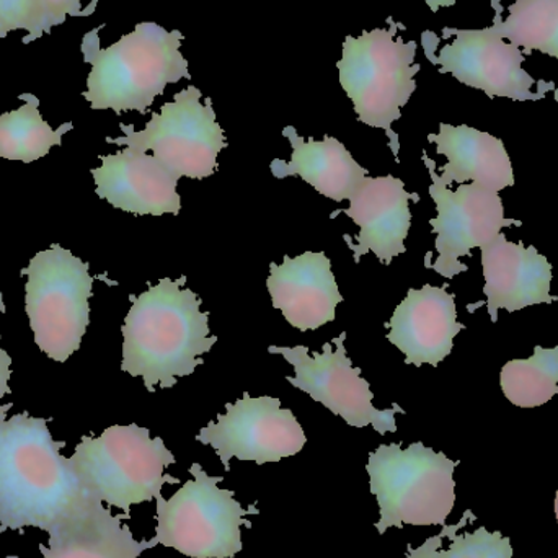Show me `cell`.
I'll return each instance as SVG.
<instances>
[{
    "mask_svg": "<svg viewBox=\"0 0 558 558\" xmlns=\"http://www.w3.org/2000/svg\"><path fill=\"white\" fill-rule=\"evenodd\" d=\"M185 277L163 278L150 286L124 318L121 369L143 377L149 392L170 389L177 377L190 376L203 364L218 338L209 337L208 312H202L196 292L182 289Z\"/></svg>",
    "mask_w": 558,
    "mask_h": 558,
    "instance_id": "obj_1",
    "label": "cell"
},
{
    "mask_svg": "<svg viewBox=\"0 0 558 558\" xmlns=\"http://www.w3.org/2000/svg\"><path fill=\"white\" fill-rule=\"evenodd\" d=\"M62 448L45 418L19 413L0 422V534L48 533L84 494Z\"/></svg>",
    "mask_w": 558,
    "mask_h": 558,
    "instance_id": "obj_2",
    "label": "cell"
},
{
    "mask_svg": "<svg viewBox=\"0 0 558 558\" xmlns=\"http://www.w3.org/2000/svg\"><path fill=\"white\" fill-rule=\"evenodd\" d=\"M100 29H92L82 41L84 61L92 65L82 97L92 110L144 114L167 85L192 78L189 61L180 52L183 35L179 29L167 32L154 22L137 23L130 35L108 48L100 46Z\"/></svg>",
    "mask_w": 558,
    "mask_h": 558,
    "instance_id": "obj_3",
    "label": "cell"
},
{
    "mask_svg": "<svg viewBox=\"0 0 558 558\" xmlns=\"http://www.w3.org/2000/svg\"><path fill=\"white\" fill-rule=\"evenodd\" d=\"M69 462L82 488L128 517L131 507L154 500L163 485L180 482L166 474L175 456L162 438H150L149 429L136 423L110 426L98 438L84 436Z\"/></svg>",
    "mask_w": 558,
    "mask_h": 558,
    "instance_id": "obj_4",
    "label": "cell"
},
{
    "mask_svg": "<svg viewBox=\"0 0 558 558\" xmlns=\"http://www.w3.org/2000/svg\"><path fill=\"white\" fill-rule=\"evenodd\" d=\"M389 28L348 35L343 41V58L337 62L340 84L351 98L357 120L371 128L386 131L390 149L399 160V136L392 131L400 120V108L409 104L416 90L415 75L422 65L415 64L418 43L403 41L397 29L402 23L387 19Z\"/></svg>",
    "mask_w": 558,
    "mask_h": 558,
    "instance_id": "obj_5",
    "label": "cell"
},
{
    "mask_svg": "<svg viewBox=\"0 0 558 558\" xmlns=\"http://www.w3.org/2000/svg\"><path fill=\"white\" fill-rule=\"evenodd\" d=\"M459 461L413 442L410 448L383 445L367 462L371 494L376 495L380 520L377 533L389 527L446 526L456 504L454 471Z\"/></svg>",
    "mask_w": 558,
    "mask_h": 558,
    "instance_id": "obj_6",
    "label": "cell"
},
{
    "mask_svg": "<svg viewBox=\"0 0 558 558\" xmlns=\"http://www.w3.org/2000/svg\"><path fill=\"white\" fill-rule=\"evenodd\" d=\"M190 474L193 481L170 500L156 498L157 543L190 558H234L244 549L241 527H252L244 518L260 510H245L234 492L218 487L225 477H211L196 462Z\"/></svg>",
    "mask_w": 558,
    "mask_h": 558,
    "instance_id": "obj_7",
    "label": "cell"
},
{
    "mask_svg": "<svg viewBox=\"0 0 558 558\" xmlns=\"http://www.w3.org/2000/svg\"><path fill=\"white\" fill-rule=\"evenodd\" d=\"M26 274L25 308L39 350L65 363L81 348L90 324L88 265L61 245L38 252Z\"/></svg>",
    "mask_w": 558,
    "mask_h": 558,
    "instance_id": "obj_8",
    "label": "cell"
},
{
    "mask_svg": "<svg viewBox=\"0 0 558 558\" xmlns=\"http://www.w3.org/2000/svg\"><path fill=\"white\" fill-rule=\"evenodd\" d=\"M202 90L190 85L153 113L143 131L120 124L124 136L107 143L133 149L153 150L154 157L179 179H208L218 170V156L228 147L225 131L216 120L211 98L202 104Z\"/></svg>",
    "mask_w": 558,
    "mask_h": 558,
    "instance_id": "obj_9",
    "label": "cell"
},
{
    "mask_svg": "<svg viewBox=\"0 0 558 558\" xmlns=\"http://www.w3.org/2000/svg\"><path fill=\"white\" fill-rule=\"evenodd\" d=\"M347 333H341L331 343L324 344V351L314 356L308 348L270 347L268 351L281 354L294 367L295 376L286 377L289 384L304 390L315 402L354 428L373 426L379 435L396 433V413H405L399 405L387 410H377L373 405L374 393L369 383L361 377V369L351 364L344 348Z\"/></svg>",
    "mask_w": 558,
    "mask_h": 558,
    "instance_id": "obj_10",
    "label": "cell"
},
{
    "mask_svg": "<svg viewBox=\"0 0 558 558\" xmlns=\"http://www.w3.org/2000/svg\"><path fill=\"white\" fill-rule=\"evenodd\" d=\"M196 441L213 446L226 471L231 459L264 465L299 454L307 438L301 423L277 397H251L247 392L235 403L226 405L218 422L209 423Z\"/></svg>",
    "mask_w": 558,
    "mask_h": 558,
    "instance_id": "obj_11",
    "label": "cell"
},
{
    "mask_svg": "<svg viewBox=\"0 0 558 558\" xmlns=\"http://www.w3.org/2000/svg\"><path fill=\"white\" fill-rule=\"evenodd\" d=\"M423 162L428 167L433 180L429 195L438 209V216L429 221L433 234H436L435 247L439 254L432 268L441 277L452 279L468 271L459 258L471 257L472 248L487 247L497 239L501 229L521 226L523 222L505 218L504 202L494 190L471 183L451 192L439 180L435 160L423 154Z\"/></svg>",
    "mask_w": 558,
    "mask_h": 558,
    "instance_id": "obj_12",
    "label": "cell"
},
{
    "mask_svg": "<svg viewBox=\"0 0 558 558\" xmlns=\"http://www.w3.org/2000/svg\"><path fill=\"white\" fill-rule=\"evenodd\" d=\"M454 36L451 45L439 49V54L425 49L426 58L438 65L441 74H452L468 87L478 88L490 98L504 97L514 101L543 100L547 92L556 90L554 82H543L539 90L533 75L523 69V49L492 32L482 29H442V39Z\"/></svg>",
    "mask_w": 558,
    "mask_h": 558,
    "instance_id": "obj_13",
    "label": "cell"
},
{
    "mask_svg": "<svg viewBox=\"0 0 558 558\" xmlns=\"http://www.w3.org/2000/svg\"><path fill=\"white\" fill-rule=\"evenodd\" d=\"M101 167L92 170L97 195L121 211L136 216H179L182 209L179 177L154 156L126 147L101 156Z\"/></svg>",
    "mask_w": 558,
    "mask_h": 558,
    "instance_id": "obj_14",
    "label": "cell"
},
{
    "mask_svg": "<svg viewBox=\"0 0 558 558\" xmlns=\"http://www.w3.org/2000/svg\"><path fill=\"white\" fill-rule=\"evenodd\" d=\"M128 514L113 517L90 492L85 490L74 507L48 531V546L39 544L43 558H140L144 550L159 546L156 537L136 541L121 523Z\"/></svg>",
    "mask_w": 558,
    "mask_h": 558,
    "instance_id": "obj_15",
    "label": "cell"
},
{
    "mask_svg": "<svg viewBox=\"0 0 558 558\" xmlns=\"http://www.w3.org/2000/svg\"><path fill=\"white\" fill-rule=\"evenodd\" d=\"M410 199L418 202V195L407 192L402 180L392 175L366 177L351 196L350 208L344 215L360 228L357 244L350 245L354 262L373 252L380 262L390 265L393 257L405 254L407 235L412 226Z\"/></svg>",
    "mask_w": 558,
    "mask_h": 558,
    "instance_id": "obj_16",
    "label": "cell"
},
{
    "mask_svg": "<svg viewBox=\"0 0 558 558\" xmlns=\"http://www.w3.org/2000/svg\"><path fill=\"white\" fill-rule=\"evenodd\" d=\"M387 327V338L405 354L407 364L438 366L451 353L456 335L465 325L458 322L456 299L446 286L425 284L410 289Z\"/></svg>",
    "mask_w": 558,
    "mask_h": 558,
    "instance_id": "obj_17",
    "label": "cell"
},
{
    "mask_svg": "<svg viewBox=\"0 0 558 558\" xmlns=\"http://www.w3.org/2000/svg\"><path fill=\"white\" fill-rule=\"evenodd\" d=\"M267 286L274 307L299 331L317 330L335 320L337 305L343 301L324 252H305L295 258L286 255L282 265H270Z\"/></svg>",
    "mask_w": 558,
    "mask_h": 558,
    "instance_id": "obj_18",
    "label": "cell"
},
{
    "mask_svg": "<svg viewBox=\"0 0 558 558\" xmlns=\"http://www.w3.org/2000/svg\"><path fill=\"white\" fill-rule=\"evenodd\" d=\"M482 270L492 322L498 320L500 308L517 312L558 301V295L550 294L553 265L549 260L536 247L526 248L523 242L508 241L504 232L482 248Z\"/></svg>",
    "mask_w": 558,
    "mask_h": 558,
    "instance_id": "obj_19",
    "label": "cell"
},
{
    "mask_svg": "<svg viewBox=\"0 0 558 558\" xmlns=\"http://www.w3.org/2000/svg\"><path fill=\"white\" fill-rule=\"evenodd\" d=\"M436 153L448 159L441 167L442 185L451 186L471 180L485 189L501 192L514 185L513 167L504 141L475 128L439 124L438 134H429Z\"/></svg>",
    "mask_w": 558,
    "mask_h": 558,
    "instance_id": "obj_20",
    "label": "cell"
},
{
    "mask_svg": "<svg viewBox=\"0 0 558 558\" xmlns=\"http://www.w3.org/2000/svg\"><path fill=\"white\" fill-rule=\"evenodd\" d=\"M282 136L291 143L292 156L289 162L281 159L271 162V173L277 179L301 177L325 198L340 203L350 199L361 182L369 175L335 137L325 136L324 141L311 137L305 141L292 126L284 128Z\"/></svg>",
    "mask_w": 558,
    "mask_h": 558,
    "instance_id": "obj_21",
    "label": "cell"
},
{
    "mask_svg": "<svg viewBox=\"0 0 558 558\" xmlns=\"http://www.w3.org/2000/svg\"><path fill=\"white\" fill-rule=\"evenodd\" d=\"M25 101L16 110L0 114V159L32 163L48 156L54 146H61L62 137L74 128L64 123L52 130L39 113L38 97L20 95Z\"/></svg>",
    "mask_w": 558,
    "mask_h": 558,
    "instance_id": "obj_22",
    "label": "cell"
},
{
    "mask_svg": "<svg viewBox=\"0 0 558 558\" xmlns=\"http://www.w3.org/2000/svg\"><path fill=\"white\" fill-rule=\"evenodd\" d=\"M492 32L523 49L558 58V0H517L508 7L507 19H501L500 0H494Z\"/></svg>",
    "mask_w": 558,
    "mask_h": 558,
    "instance_id": "obj_23",
    "label": "cell"
},
{
    "mask_svg": "<svg viewBox=\"0 0 558 558\" xmlns=\"http://www.w3.org/2000/svg\"><path fill=\"white\" fill-rule=\"evenodd\" d=\"M501 389L513 405L536 409L558 396V347H536L527 360L505 364L500 374Z\"/></svg>",
    "mask_w": 558,
    "mask_h": 558,
    "instance_id": "obj_24",
    "label": "cell"
},
{
    "mask_svg": "<svg viewBox=\"0 0 558 558\" xmlns=\"http://www.w3.org/2000/svg\"><path fill=\"white\" fill-rule=\"evenodd\" d=\"M474 521L477 517L471 510L465 511L458 524H446L441 533L420 547H407V558H513L510 537H505L500 531L488 533L482 526L474 533L458 534Z\"/></svg>",
    "mask_w": 558,
    "mask_h": 558,
    "instance_id": "obj_25",
    "label": "cell"
},
{
    "mask_svg": "<svg viewBox=\"0 0 558 558\" xmlns=\"http://www.w3.org/2000/svg\"><path fill=\"white\" fill-rule=\"evenodd\" d=\"M22 29L26 33L23 43L35 41L48 33L41 0H0V39Z\"/></svg>",
    "mask_w": 558,
    "mask_h": 558,
    "instance_id": "obj_26",
    "label": "cell"
},
{
    "mask_svg": "<svg viewBox=\"0 0 558 558\" xmlns=\"http://www.w3.org/2000/svg\"><path fill=\"white\" fill-rule=\"evenodd\" d=\"M41 5L48 32L62 25L69 16L82 15V0H41Z\"/></svg>",
    "mask_w": 558,
    "mask_h": 558,
    "instance_id": "obj_27",
    "label": "cell"
},
{
    "mask_svg": "<svg viewBox=\"0 0 558 558\" xmlns=\"http://www.w3.org/2000/svg\"><path fill=\"white\" fill-rule=\"evenodd\" d=\"M10 377H12V357L0 347V399L10 393ZM12 409V403L0 405V422L7 420V412Z\"/></svg>",
    "mask_w": 558,
    "mask_h": 558,
    "instance_id": "obj_28",
    "label": "cell"
},
{
    "mask_svg": "<svg viewBox=\"0 0 558 558\" xmlns=\"http://www.w3.org/2000/svg\"><path fill=\"white\" fill-rule=\"evenodd\" d=\"M432 12H438L441 7H452L458 0H425Z\"/></svg>",
    "mask_w": 558,
    "mask_h": 558,
    "instance_id": "obj_29",
    "label": "cell"
},
{
    "mask_svg": "<svg viewBox=\"0 0 558 558\" xmlns=\"http://www.w3.org/2000/svg\"><path fill=\"white\" fill-rule=\"evenodd\" d=\"M0 312H5V304H3L2 294H0Z\"/></svg>",
    "mask_w": 558,
    "mask_h": 558,
    "instance_id": "obj_30",
    "label": "cell"
},
{
    "mask_svg": "<svg viewBox=\"0 0 558 558\" xmlns=\"http://www.w3.org/2000/svg\"><path fill=\"white\" fill-rule=\"evenodd\" d=\"M556 517H557V523H558V490H557V497H556Z\"/></svg>",
    "mask_w": 558,
    "mask_h": 558,
    "instance_id": "obj_31",
    "label": "cell"
},
{
    "mask_svg": "<svg viewBox=\"0 0 558 558\" xmlns=\"http://www.w3.org/2000/svg\"><path fill=\"white\" fill-rule=\"evenodd\" d=\"M554 92H556V101L558 104V88H556V90H554Z\"/></svg>",
    "mask_w": 558,
    "mask_h": 558,
    "instance_id": "obj_32",
    "label": "cell"
},
{
    "mask_svg": "<svg viewBox=\"0 0 558 558\" xmlns=\"http://www.w3.org/2000/svg\"><path fill=\"white\" fill-rule=\"evenodd\" d=\"M9 558H19V557H9Z\"/></svg>",
    "mask_w": 558,
    "mask_h": 558,
    "instance_id": "obj_33",
    "label": "cell"
}]
</instances>
